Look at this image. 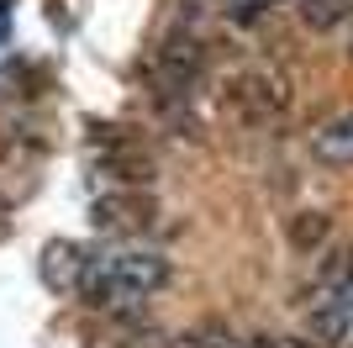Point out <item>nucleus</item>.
Segmentation results:
<instances>
[{
  "label": "nucleus",
  "instance_id": "obj_7",
  "mask_svg": "<svg viewBox=\"0 0 353 348\" xmlns=\"http://www.w3.org/2000/svg\"><path fill=\"white\" fill-rule=\"evenodd\" d=\"M290 243L301 248V253L322 248V243H327V217H322V211H301V217L290 222Z\"/></svg>",
  "mask_w": 353,
  "mask_h": 348
},
{
  "label": "nucleus",
  "instance_id": "obj_8",
  "mask_svg": "<svg viewBox=\"0 0 353 348\" xmlns=\"http://www.w3.org/2000/svg\"><path fill=\"white\" fill-rule=\"evenodd\" d=\"M0 238H6V222H0Z\"/></svg>",
  "mask_w": 353,
  "mask_h": 348
},
{
  "label": "nucleus",
  "instance_id": "obj_4",
  "mask_svg": "<svg viewBox=\"0 0 353 348\" xmlns=\"http://www.w3.org/2000/svg\"><path fill=\"white\" fill-rule=\"evenodd\" d=\"M306 327L327 348H353V285L316 290V301L306 311Z\"/></svg>",
  "mask_w": 353,
  "mask_h": 348
},
{
  "label": "nucleus",
  "instance_id": "obj_5",
  "mask_svg": "<svg viewBox=\"0 0 353 348\" xmlns=\"http://www.w3.org/2000/svg\"><path fill=\"white\" fill-rule=\"evenodd\" d=\"M306 148H311V159L327 164V169H353V111H338L327 122H316Z\"/></svg>",
  "mask_w": 353,
  "mask_h": 348
},
{
  "label": "nucleus",
  "instance_id": "obj_2",
  "mask_svg": "<svg viewBox=\"0 0 353 348\" xmlns=\"http://www.w3.org/2000/svg\"><path fill=\"white\" fill-rule=\"evenodd\" d=\"M227 106L243 127H274L285 111H290V79H285L274 64H253V69H237L227 79Z\"/></svg>",
  "mask_w": 353,
  "mask_h": 348
},
{
  "label": "nucleus",
  "instance_id": "obj_3",
  "mask_svg": "<svg viewBox=\"0 0 353 348\" xmlns=\"http://www.w3.org/2000/svg\"><path fill=\"white\" fill-rule=\"evenodd\" d=\"M153 217H159V206H153V195H143V190H101L95 201H90V222L101 232H143L153 227Z\"/></svg>",
  "mask_w": 353,
  "mask_h": 348
},
{
  "label": "nucleus",
  "instance_id": "obj_1",
  "mask_svg": "<svg viewBox=\"0 0 353 348\" xmlns=\"http://www.w3.org/2000/svg\"><path fill=\"white\" fill-rule=\"evenodd\" d=\"M163 285H169V259H163L159 248L117 243V248L85 253V269H79L74 296L90 311H132V306H143Z\"/></svg>",
  "mask_w": 353,
  "mask_h": 348
},
{
  "label": "nucleus",
  "instance_id": "obj_6",
  "mask_svg": "<svg viewBox=\"0 0 353 348\" xmlns=\"http://www.w3.org/2000/svg\"><path fill=\"white\" fill-rule=\"evenodd\" d=\"M79 269H85V248L63 243V238L43 248V280L53 290H74V285H79Z\"/></svg>",
  "mask_w": 353,
  "mask_h": 348
}]
</instances>
